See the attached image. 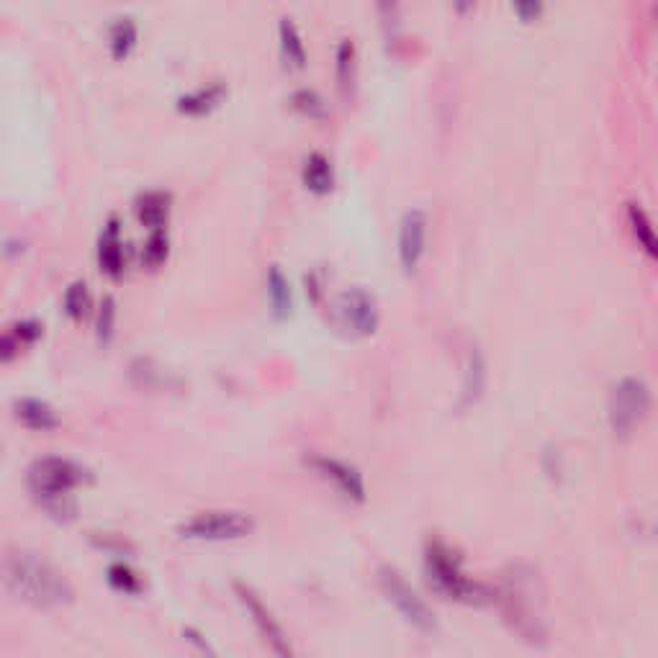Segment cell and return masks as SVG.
I'll return each instance as SVG.
<instances>
[{"label": "cell", "instance_id": "obj_1", "mask_svg": "<svg viewBox=\"0 0 658 658\" xmlns=\"http://www.w3.org/2000/svg\"><path fill=\"white\" fill-rule=\"evenodd\" d=\"M0 581L13 599L34 610H60L75 602L70 579L39 553H8L0 563Z\"/></svg>", "mask_w": 658, "mask_h": 658}, {"label": "cell", "instance_id": "obj_2", "mask_svg": "<svg viewBox=\"0 0 658 658\" xmlns=\"http://www.w3.org/2000/svg\"><path fill=\"white\" fill-rule=\"evenodd\" d=\"M93 481V473L83 463L47 455L29 468V489L39 507L57 522H72L78 517L75 491Z\"/></svg>", "mask_w": 658, "mask_h": 658}, {"label": "cell", "instance_id": "obj_3", "mask_svg": "<svg viewBox=\"0 0 658 658\" xmlns=\"http://www.w3.org/2000/svg\"><path fill=\"white\" fill-rule=\"evenodd\" d=\"M425 576L427 584L435 589L440 597L463 602V605H481L494 599V594L481 584L471 579L463 569V558L450 548L443 540H430L425 548Z\"/></svg>", "mask_w": 658, "mask_h": 658}, {"label": "cell", "instance_id": "obj_4", "mask_svg": "<svg viewBox=\"0 0 658 658\" xmlns=\"http://www.w3.org/2000/svg\"><path fill=\"white\" fill-rule=\"evenodd\" d=\"M651 407V386L643 378L628 376L623 381H617L610 391V399H607V419H610L615 437L625 440V437L633 435L648 419Z\"/></svg>", "mask_w": 658, "mask_h": 658}, {"label": "cell", "instance_id": "obj_5", "mask_svg": "<svg viewBox=\"0 0 658 658\" xmlns=\"http://www.w3.org/2000/svg\"><path fill=\"white\" fill-rule=\"evenodd\" d=\"M378 587H381L386 602L399 612L404 623L412 625L419 633H435L437 615L399 571L391 569V566H383L378 571Z\"/></svg>", "mask_w": 658, "mask_h": 658}, {"label": "cell", "instance_id": "obj_6", "mask_svg": "<svg viewBox=\"0 0 658 658\" xmlns=\"http://www.w3.org/2000/svg\"><path fill=\"white\" fill-rule=\"evenodd\" d=\"M255 533V520L245 512H198L178 527V535L191 543H232Z\"/></svg>", "mask_w": 658, "mask_h": 658}, {"label": "cell", "instance_id": "obj_7", "mask_svg": "<svg viewBox=\"0 0 658 658\" xmlns=\"http://www.w3.org/2000/svg\"><path fill=\"white\" fill-rule=\"evenodd\" d=\"M234 594H237V602L245 607L247 617H250V623L255 625V630L260 633V638L270 646V651L283 658L291 656L294 648L288 643L286 630H283V625L278 623V617L273 615V610L265 605L263 597H260L252 587L242 584V581H234Z\"/></svg>", "mask_w": 658, "mask_h": 658}, {"label": "cell", "instance_id": "obj_8", "mask_svg": "<svg viewBox=\"0 0 658 658\" xmlns=\"http://www.w3.org/2000/svg\"><path fill=\"white\" fill-rule=\"evenodd\" d=\"M337 319L347 335L353 337H371L378 332L381 324V312L378 301L371 291L365 288H350L337 301Z\"/></svg>", "mask_w": 658, "mask_h": 658}, {"label": "cell", "instance_id": "obj_9", "mask_svg": "<svg viewBox=\"0 0 658 658\" xmlns=\"http://www.w3.org/2000/svg\"><path fill=\"white\" fill-rule=\"evenodd\" d=\"M427 229H430V219L422 209H409L407 214L401 216L396 252H399V265L404 270V276H414L422 260H425Z\"/></svg>", "mask_w": 658, "mask_h": 658}, {"label": "cell", "instance_id": "obj_10", "mask_svg": "<svg viewBox=\"0 0 658 658\" xmlns=\"http://www.w3.org/2000/svg\"><path fill=\"white\" fill-rule=\"evenodd\" d=\"M306 466L312 468L319 479L335 484V489L340 491L342 497L350 499V502L363 504L365 499H368L363 473H360L353 463L332 458V455H312V458H306Z\"/></svg>", "mask_w": 658, "mask_h": 658}, {"label": "cell", "instance_id": "obj_11", "mask_svg": "<svg viewBox=\"0 0 658 658\" xmlns=\"http://www.w3.org/2000/svg\"><path fill=\"white\" fill-rule=\"evenodd\" d=\"M96 260L98 270L103 276L111 278V281H121L129 268V258H126V242L124 232H121L119 216H111L101 229V237H98L96 247Z\"/></svg>", "mask_w": 658, "mask_h": 658}, {"label": "cell", "instance_id": "obj_12", "mask_svg": "<svg viewBox=\"0 0 658 658\" xmlns=\"http://www.w3.org/2000/svg\"><path fill=\"white\" fill-rule=\"evenodd\" d=\"M229 98V85L224 80H214V83L198 85V88L188 90L175 101V111L186 119H206L214 111L227 103Z\"/></svg>", "mask_w": 658, "mask_h": 658}, {"label": "cell", "instance_id": "obj_13", "mask_svg": "<svg viewBox=\"0 0 658 658\" xmlns=\"http://www.w3.org/2000/svg\"><path fill=\"white\" fill-rule=\"evenodd\" d=\"M13 417L24 430L29 432H54L62 425L60 412L44 399L24 396L13 404Z\"/></svg>", "mask_w": 658, "mask_h": 658}, {"label": "cell", "instance_id": "obj_14", "mask_svg": "<svg viewBox=\"0 0 658 658\" xmlns=\"http://www.w3.org/2000/svg\"><path fill=\"white\" fill-rule=\"evenodd\" d=\"M134 216L147 232L152 229H168L173 216V193L170 191H144L134 201Z\"/></svg>", "mask_w": 658, "mask_h": 658}, {"label": "cell", "instance_id": "obj_15", "mask_svg": "<svg viewBox=\"0 0 658 658\" xmlns=\"http://www.w3.org/2000/svg\"><path fill=\"white\" fill-rule=\"evenodd\" d=\"M278 54H281V62L286 70L301 72L306 70V62H309V52H306V42L301 29L296 26L294 18L283 16L278 21Z\"/></svg>", "mask_w": 658, "mask_h": 658}, {"label": "cell", "instance_id": "obj_16", "mask_svg": "<svg viewBox=\"0 0 658 658\" xmlns=\"http://www.w3.org/2000/svg\"><path fill=\"white\" fill-rule=\"evenodd\" d=\"M301 183L312 196H329L335 191V168H332V160L322 152H312L306 157L304 165H301Z\"/></svg>", "mask_w": 658, "mask_h": 658}, {"label": "cell", "instance_id": "obj_17", "mask_svg": "<svg viewBox=\"0 0 658 658\" xmlns=\"http://www.w3.org/2000/svg\"><path fill=\"white\" fill-rule=\"evenodd\" d=\"M265 288H268L270 314L278 322H286L294 314V288H291V281L281 270V265H270L268 276H265Z\"/></svg>", "mask_w": 658, "mask_h": 658}, {"label": "cell", "instance_id": "obj_18", "mask_svg": "<svg viewBox=\"0 0 658 658\" xmlns=\"http://www.w3.org/2000/svg\"><path fill=\"white\" fill-rule=\"evenodd\" d=\"M139 47V26L132 16L114 18L108 26V54L114 62H126Z\"/></svg>", "mask_w": 658, "mask_h": 658}, {"label": "cell", "instance_id": "obj_19", "mask_svg": "<svg viewBox=\"0 0 658 658\" xmlns=\"http://www.w3.org/2000/svg\"><path fill=\"white\" fill-rule=\"evenodd\" d=\"M486 378H489V371H486L484 355H481L479 347H471V353H468L466 360V373H463V391H461L463 409L473 407V404L484 396Z\"/></svg>", "mask_w": 658, "mask_h": 658}, {"label": "cell", "instance_id": "obj_20", "mask_svg": "<svg viewBox=\"0 0 658 658\" xmlns=\"http://www.w3.org/2000/svg\"><path fill=\"white\" fill-rule=\"evenodd\" d=\"M62 312L70 322L83 324L85 319L93 317L96 312V304H93V294H90V286L85 281H72L62 294Z\"/></svg>", "mask_w": 658, "mask_h": 658}, {"label": "cell", "instance_id": "obj_21", "mask_svg": "<svg viewBox=\"0 0 658 658\" xmlns=\"http://www.w3.org/2000/svg\"><path fill=\"white\" fill-rule=\"evenodd\" d=\"M170 252H173V242H170L168 229H152L147 232V240L142 242V250H139V263L144 270H160L168 265Z\"/></svg>", "mask_w": 658, "mask_h": 658}, {"label": "cell", "instance_id": "obj_22", "mask_svg": "<svg viewBox=\"0 0 658 658\" xmlns=\"http://www.w3.org/2000/svg\"><path fill=\"white\" fill-rule=\"evenodd\" d=\"M288 106L294 108L299 116H304V119H309V121H317V124L327 121V116H329L327 98H324L322 93L314 88L294 90L291 98H288Z\"/></svg>", "mask_w": 658, "mask_h": 658}, {"label": "cell", "instance_id": "obj_23", "mask_svg": "<svg viewBox=\"0 0 658 658\" xmlns=\"http://www.w3.org/2000/svg\"><path fill=\"white\" fill-rule=\"evenodd\" d=\"M628 224H630V232H633L635 242H638V247L646 252L648 258L656 260L658 258L656 229H653L651 219H648V214L638 204H628Z\"/></svg>", "mask_w": 658, "mask_h": 658}, {"label": "cell", "instance_id": "obj_24", "mask_svg": "<svg viewBox=\"0 0 658 658\" xmlns=\"http://www.w3.org/2000/svg\"><path fill=\"white\" fill-rule=\"evenodd\" d=\"M106 581L108 587L114 589V592L124 594V597H139L144 592V581L139 576L137 569H132L129 563L119 561L111 563L106 569Z\"/></svg>", "mask_w": 658, "mask_h": 658}, {"label": "cell", "instance_id": "obj_25", "mask_svg": "<svg viewBox=\"0 0 658 658\" xmlns=\"http://www.w3.org/2000/svg\"><path fill=\"white\" fill-rule=\"evenodd\" d=\"M355 60H358V49H355L353 39H342L335 49V78L340 90H347V85L353 83L355 75Z\"/></svg>", "mask_w": 658, "mask_h": 658}, {"label": "cell", "instance_id": "obj_26", "mask_svg": "<svg viewBox=\"0 0 658 658\" xmlns=\"http://www.w3.org/2000/svg\"><path fill=\"white\" fill-rule=\"evenodd\" d=\"M116 317H119V306H116V299L114 296H103L101 306L96 309V332H98V340H101L103 345H108L111 337H114Z\"/></svg>", "mask_w": 658, "mask_h": 658}, {"label": "cell", "instance_id": "obj_27", "mask_svg": "<svg viewBox=\"0 0 658 658\" xmlns=\"http://www.w3.org/2000/svg\"><path fill=\"white\" fill-rule=\"evenodd\" d=\"M509 6L522 26L538 24L545 13V0H509Z\"/></svg>", "mask_w": 658, "mask_h": 658}, {"label": "cell", "instance_id": "obj_28", "mask_svg": "<svg viewBox=\"0 0 658 658\" xmlns=\"http://www.w3.org/2000/svg\"><path fill=\"white\" fill-rule=\"evenodd\" d=\"M11 329L18 335V340L24 342V347L36 345V342L44 337V324L36 322V319H21V322L13 324Z\"/></svg>", "mask_w": 658, "mask_h": 658}, {"label": "cell", "instance_id": "obj_29", "mask_svg": "<svg viewBox=\"0 0 658 658\" xmlns=\"http://www.w3.org/2000/svg\"><path fill=\"white\" fill-rule=\"evenodd\" d=\"M21 350H24V342L18 340L11 327L6 332H0V363H13L21 355Z\"/></svg>", "mask_w": 658, "mask_h": 658}, {"label": "cell", "instance_id": "obj_30", "mask_svg": "<svg viewBox=\"0 0 658 658\" xmlns=\"http://www.w3.org/2000/svg\"><path fill=\"white\" fill-rule=\"evenodd\" d=\"M306 283V296H309V301H312L314 306L322 304L324 299V278L322 273H309V276L304 278Z\"/></svg>", "mask_w": 658, "mask_h": 658}, {"label": "cell", "instance_id": "obj_31", "mask_svg": "<svg viewBox=\"0 0 658 658\" xmlns=\"http://www.w3.org/2000/svg\"><path fill=\"white\" fill-rule=\"evenodd\" d=\"M183 638H186V641L191 643V646H196L198 651H201V653H209V656H214V651H211L209 641H206L204 635L198 633V630H193V628H186V630H183Z\"/></svg>", "mask_w": 658, "mask_h": 658}, {"label": "cell", "instance_id": "obj_32", "mask_svg": "<svg viewBox=\"0 0 658 658\" xmlns=\"http://www.w3.org/2000/svg\"><path fill=\"white\" fill-rule=\"evenodd\" d=\"M476 3H479V0H453V8L458 16H468V13L476 8Z\"/></svg>", "mask_w": 658, "mask_h": 658}]
</instances>
